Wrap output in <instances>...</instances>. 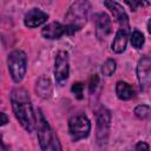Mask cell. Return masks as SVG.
Listing matches in <instances>:
<instances>
[{"label": "cell", "mask_w": 151, "mask_h": 151, "mask_svg": "<svg viewBox=\"0 0 151 151\" xmlns=\"http://www.w3.org/2000/svg\"><path fill=\"white\" fill-rule=\"evenodd\" d=\"M11 103L13 112L21 126L26 131L32 132L37 126V117L33 112V107L27 91L20 87L14 88L11 92Z\"/></svg>", "instance_id": "1"}, {"label": "cell", "mask_w": 151, "mask_h": 151, "mask_svg": "<svg viewBox=\"0 0 151 151\" xmlns=\"http://www.w3.org/2000/svg\"><path fill=\"white\" fill-rule=\"evenodd\" d=\"M104 5L107 7V9L111 11L114 19L119 24V28L116 33L113 41H112V51L114 53H123L126 48L127 38L130 35L129 17L125 13L123 6L116 1H104Z\"/></svg>", "instance_id": "2"}, {"label": "cell", "mask_w": 151, "mask_h": 151, "mask_svg": "<svg viewBox=\"0 0 151 151\" xmlns=\"http://www.w3.org/2000/svg\"><path fill=\"white\" fill-rule=\"evenodd\" d=\"M38 114H35L37 117V130H38V139H39V144L42 151H63L61 150V144L55 134V132L53 131V129L51 127V125L48 124V122L46 120V118L44 117L42 112L40 110H38L37 112Z\"/></svg>", "instance_id": "3"}, {"label": "cell", "mask_w": 151, "mask_h": 151, "mask_svg": "<svg viewBox=\"0 0 151 151\" xmlns=\"http://www.w3.org/2000/svg\"><path fill=\"white\" fill-rule=\"evenodd\" d=\"M88 9L90 4L87 1H76L70 6L65 15V26L67 28L68 35L73 34L76 31H79L85 26Z\"/></svg>", "instance_id": "4"}, {"label": "cell", "mask_w": 151, "mask_h": 151, "mask_svg": "<svg viewBox=\"0 0 151 151\" xmlns=\"http://www.w3.org/2000/svg\"><path fill=\"white\" fill-rule=\"evenodd\" d=\"M7 64H8V70H9L12 79L15 83H20L24 79V77L26 74V70H27L26 54L20 50L13 51L8 55Z\"/></svg>", "instance_id": "5"}, {"label": "cell", "mask_w": 151, "mask_h": 151, "mask_svg": "<svg viewBox=\"0 0 151 151\" xmlns=\"http://www.w3.org/2000/svg\"><path fill=\"white\" fill-rule=\"evenodd\" d=\"M68 131H70L71 138L74 142H78L88 136L91 131V123L85 114L77 113L72 116L68 120Z\"/></svg>", "instance_id": "6"}, {"label": "cell", "mask_w": 151, "mask_h": 151, "mask_svg": "<svg viewBox=\"0 0 151 151\" xmlns=\"http://www.w3.org/2000/svg\"><path fill=\"white\" fill-rule=\"evenodd\" d=\"M97 116V142L100 146H105L109 138L110 125H111V113L106 107H99L96 112Z\"/></svg>", "instance_id": "7"}, {"label": "cell", "mask_w": 151, "mask_h": 151, "mask_svg": "<svg viewBox=\"0 0 151 151\" xmlns=\"http://www.w3.org/2000/svg\"><path fill=\"white\" fill-rule=\"evenodd\" d=\"M137 78L142 91H147L151 87V57H143L137 65Z\"/></svg>", "instance_id": "8"}, {"label": "cell", "mask_w": 151, "mask_h": 151, "mask_svg": "<svg viewBox=\"0 0 151 151\" xmlns=\"http://www.w3.org/2000/svg\"><path fill=\"white\" fill-rule=\"evenodd\" d=\"M70 73V63H68V54L65 51H60L54 60V77L59 85H63Z\"/></svg>", "instance_id": "9"}, {"label": "cell", "mask_w": 151, "mask_h": 151, "mask_svg": "<svg viewBox=\"0 0 151 151\" xmlns=\"http://www.w3.org/2000/svg\"><path fill=\"white\" fill-rule=\"evenodd\" d=\"M96 22V34L99 39H105L112 31L111 19L106 13H98L94 17Z\"/></svg>", "instance_id": "10"}, {"label": "cell", "mask_w": 151, "mask_h": 151, "mask_svg": "<svg viewBox=\"0 0 151 151\" xmlns=\"http://www.w3.org/2000/svg\"><path fill=\"white\" fill-rule=\"evenodd\" d=\"M47 19H48L47 13H45L41 9L33 8V9H31V11H28L26 13L25 19H24V22H25V25L27 27L34 28V27H38V26L42 25L44 22H46Z\"/></svg>", "instance_id": "11"}, {"label": "cell", "mask_w": 151, "mask_h": 151, "mask_svg": "<svg viewBox=\"0 0 151 151\" xmlns=\"http://www.w3.org/2000/svg\"><path fill=\"white\" fill-rule=\"evenodd\" d=\"M41 34L46 39H59L64 34H67V28L60 22H51L41 29Z\"/></svg>", "instance_id": "12"}, {"label": "cell", "mask_w": 151, "mask_h": 151, "mask_svg": "<svg viewBox=\"0 0 151 151\" xmlns=\"http://www.w3.org/2000/svg\"><path fill=\"white\" fill-rule=\"evenodd\" d=\"M35 92L42 99H48L52 96V83L47 77L41 76L35 83Z\"/></svg>", "instance_id": "13"}, {"label": "cell", "mask_w": 151, "mask_h": 151, "mask_svg": "<svg viewBox=\"0 0 151 151\" xmlns=\"http://www.w3.org/2000/svg\"><path fill=\"white\" fill-rule=\"evenodd\" d=\"M116 93L118 96L119 99L122 100H129L133 97L134 94V91H133V87L127 84L126 81H118L116 84Z\"/></svg>", "instance_id": "14"}, {"label": "cell", "mask_w": 151, "mask_h": 151, "mask_svg": "<svg viewBox=\"0 0 151 151\" xmlns=\"http://www.w3.org/2000/svg\"><path fill=\"white\" fill-rule=\"evenodd\" d=\"M144 41H145V39H144L143 33L139 32L138 29H134V31L132 32V34H131V45H132L134 48L139 50V48L143 47Z\"/></svg>", "instance_id": "15"}, {"label": "cell", "mask_w": 151, "mask_h": 151, "mask_svg": "<svg viewBox=\"0 0 151 151\" xmlns=\"http://www.w3.org/2000/svg\"><path fill=\"white\" fill-rule=\"evenodd\" d=\"M114 71H116V61L113 59H107L101 66V73L106 77L112 76Z\"/></svg>", "instance_id": "16"}, {"label": "cell", "mask_w": 151, "mask_h": 151, "mask_svg": "<svg viewBox=\"0 0 151 151\" xmlns=\"http://www.w3.org/2000/svg\"><path fill=\"white\" fill-rule=\"evenodd\" d=\"M151 113V109L147 105H138L134 109V114L136 117H138L139 119H145L150 116Z\"/></svg>", "instance_id": "17"}, {"label": "cell", "mask_w": 151, "mask_h": 151, "mask_svg": "<svg viewBox=\"0 0 151 151\" xmlns=\"http://www.w3.org/2000/svg\"><path fill=\"white\" fill-rule=\"evenodd\" d=\"M71 91H72V93L74 94L76 98L81 99L84 97L83 96L84 94V84L83 83H74L71 87Z\"/></svg>", "instance_id": "18"}, {"label": "cell", "mask_w": 151, "mask_h": 151, "mask_svg": "<svg viewBox=\"0 0 151 151\" xmlns=\"http://www.w3.org/2000/svg\"><path fill=\"white\" fill-rule=\"evenodd\" d=\"M126 5H129L131 7L132 11H136L138 9V7H145V6H149L150 2L149 1H137V0H132V1H126L125 2Z\"/></svg>", "instance_id": "19"}, {"label": "cell", "mask_w": 151, "mask_h": 151, "mask_svg": "<svg viewBox=\"0 0 151 151\" xmlns=\"http://www.w3.org/2000/svg\"><path fill=\"white\" fill-rule=\"evenodd\" d=\"M98 83H99V77H98L97 74H93V76L91 77L90 84H88V88H90V92H91V93H93V91L96 90Z\"/></svg>", "instance_id": "20"}, {"label": "cell", "mask_w": 151, "mask_h": 151, "mask_svg": "<svg viewBox=\"0 0 151 151\" xmlns=\"http://www.w3.org/2000/svg\"><path fill=\"white\" fill-rule=\"evenodd\" d=\"M134 151H150V147H149L147 143H145V142H139V143H137Z\"/></svg>", "instance_id": "21"}, {"label": "cell", "mask_w": 151, "mask_h": 151, "mask_svg": "<svg viewBox=\"0 0 151 151\" xmlns=\"http://www.w3.org/2000/svg\"><path fill=\"white\" fill-rule=\"evenodd\" d=\"M0 116H1V125H5L7 122H8V118H7V116H6V113H4V112H1L0 113Z\"/></svg>", "instance_id": "22"}, {"label": "cell", "mask_w": 151, "mask_h": 151, "mask_svg": "<svg viewBox=\"0 0 151 151\" xmlns=\"http://www.w3.org/2000/svg\"><path fill=\"white\" fill-rule=\"evenodd\" d=\"M147 31H149V33L151 34V19L147 21Z\"/></svg>", "instance_id": "23"}]
</instances>
